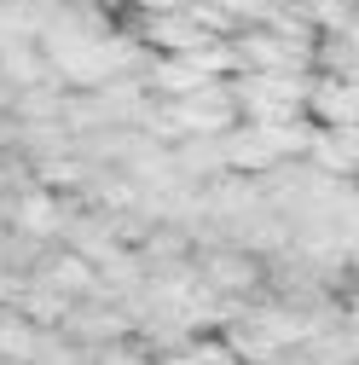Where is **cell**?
<instances>
[{"instance_id":"cell-1","label":"cell","mask_w":359,"mask_h":365,"mask_svg":"<svg viewBox=\"0 0 359 365\" xmlns=\"http://www.w3.org/2000/svg\"><path fill=\"white\" fill-rule=\"evenodd\" d=\"M192 272H197V284H203L209 296H244V290L261 284V272H266V267H261L255 255L232 250V244H214L209 255L192 261Z\"/></svg>"},{"instance_id":"cell-2","label":"cell","mask_w":359,"mask_h":365,"mask_svg":"<svg viewBox=\"0 0 359 365\" xmlns=\"http://www.w3.org/2000/svg\"><path fill=\"white\" fill-rule=\"evenodd\" d=\"M301 110L313 128H359V87L348 76H307Z\"/></svg>"},{"instance_id":"cell-3","label":"cell","mask_w":359,"mask_h":365,"mask_svg":"<svg viewBox=\"0 0 359 365\" xmlns=\"http://www.w3.org/2000/svg\"><path fill=\"white\" fill-rule=\"evenodd\" d=\"M301 163H313L331 180H353V168H359V128H313Z\"/></svg>"},{"instance_id":"cell-4","label":"cell","mask_w":359,"mask_h":365,"mask_svg":"<svg viewBox=\"0 0 359 365\" xmlns=\"http://www.w3.org/2000/svg\"><path fill=\"white\" fill-rule=\"evenodd\" d=\"M35 284H47V290H58L64 302H81V296H99V279H93V267H87L76 250H41V261H35V272H29Z\"/></svg>"},{"instance_id":"cell-5","label":"cell","mask_w":359,"mask_h":365,"mask_svg":"<svg viewBox=\"0 0 359 365\" xmlns=\"http://www.w3.org/2000/svg\"><path fill=\"white\" fill-rule=\"evenodd\" d=\"M41 336L47 331H35L18 307H0V365H35Z\"/></svg>"},{"instance_id":"cell-6","label":"cell","mask_w":359,"mask_h":365,"mask_svg":"<svg viewBox=\"0 0 359 365\" xmlns=\"http://www.w3.org/2000/svg\"><path fill=\"white\" fill-rule=\"evenodd\" d=\"M157 365H238V359H232V348L220 336H186L180 348H168Z\"/></svg>"},{"instance_id":"cell-7","label":"cell","mask_w":359,"mask_h":365,"mask_svg":"<svg viewBox=\"0 0 359 365\" xmlns=\"http://www.w3.org/2000/svg\"><path fill=\"white\" fill-rule=\"evenodd\" d=\"M261 6H290V0H261Z\"/></svg>"},{"instance_id":"cell-8","label":"cell","mask_w":359,"mask_h":365,"mask_svg":"<svg viewBox=\"0 0 359 365\" xmlns=\"http://www.w3.org/2000/svg\"><path fill=\"white\" fill-rule=\"evenodd\" d=\"M348 6H353V0H348Z\"/></svg>"}]
</instances>
